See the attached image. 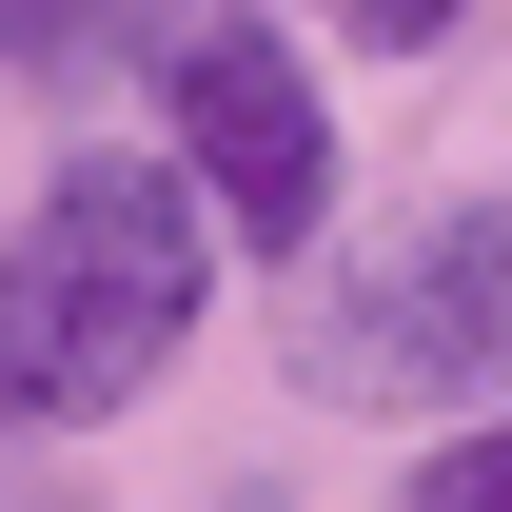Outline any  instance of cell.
<instances>
[{
  "label": "cell",
  "instance_id": "cell-1",
  "mask_svg": "<svg viewBox=\"0 0 512 512\" xmlns=\"http://www.w3.org/2000/svg\"><path fill=\"white\" fill-rule=\"evenodd\" d=\"M197 296H217V197L178 158H60L40 217L0 237V414H119L138 375L197 355Z\"/></svg>",
  "mask_w": 512,
  "mask_h": 512
},
{
  "label": "cell",
  "instance_id": "cell-3",
  "mask_svg": "<svg viewBox=\"0 0 512 512\" xmlns=\"http://www.w3.org/2000/svg\"><path fill=\"white\" fill-rule=\"evenodd\" d=\"M158 119H178V178L217 197V237H256V256H316L335 237V99L296 79V40H276L256 0H178Z\"/></svg>",
  "mask_w": 512,
  "mask_h": 512
},
{
  "label": "cell",
  "instance_id": "cell-4",
  "mask_svg": "<svg viewBox=\"0 0 512 512\" xmlns=\"http://www.w3.org/2000/svg\"><path fill=\"white\" fill-rule=\"evenodd\" d=\"M394 512H512V414H453L434 453H414V493Z\"/></svg>",
  "mask_w": 512,
  "mask_h": 512
},
{
  "label": "cell",
  "instance_id": "cell-2",
  "mask_svg": "<svg viewBox=\"0 0 512 512\" xmlns=\"http://www.w3.org/2000/svg\"><path fill=\"white\" fill-rule=\"evenodd\" d=\"M316 394L355 414H453L512 394V197H434L414 237H375L316 316Z\"/></svg>",
  "mask_w": 512,
  "mask_h": 512
},
{
  "label": "cell",
  "instance_id": "cell-6",
  "mask_svg": "<svg viewBox=\"0 0 512 512\" xmlns=\"http://www.w3.org/2000/svg\"><path fill=\"white\" fill-rule=\"evenodd\" d=\"M335 20H355V40H434L453 0H335Z\"/></svg>",
  "mask_w": 512,
  "mask_h": 512
},
{
  "label": "cell",
  "instance_id": "cell-5",
  "mask_svg": "<svg viewBox=\"0 0 512 512\" xmlns=\"http://www.w3.org/2000/svg\"><path fill=\"white\" fill-rule=\"evenodd\" d=\"M119 40V0H0V79H79Z\"/></svg>",
  "mask_w": 512,
  "mask_h": 512
}]
</instances>
